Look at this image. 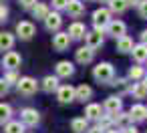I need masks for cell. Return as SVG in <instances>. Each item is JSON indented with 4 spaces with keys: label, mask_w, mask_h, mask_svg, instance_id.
<instances>
[{
    "label": "cell",
    "mask_w": 147,
    "mask_h": 133,
    "mask_svg": "<svg viewBox=\"0 0 147 133\" xmlns=\"http://www.w3.org/2000/svg\"><path fill=\"white\" fill-rule=\"evenodd\" d=\"M109 22H111V10L109 8H97L93 12V24L97 30H103Z\"/></svg>",
    "instance_id": "6da1fadb"
},
{
    "label": "cell",
    "mask_w": 147,
    "mask_h": 133,
    "mask_svg": "<svg viewBox=\"0 0 147 133\" xmlns=\"http://www.w3.org/2000/svg\"><path fill=\"white\" fill-rule=\"evenodd\" d=\"M113 67L109 65V63H99L97 67H95V71H93V77L99 81V83H107V81H111L113 79Z\"/></svg>",
    "instance_id": "7a4b0ae2"
},
{
    "label": "cell",
    "mask_w": 147,
    "mask_h": 133,
    "mask_svg": "<svg viewBox=\"0 0 147 133\" xmlns=\"http://www.w3.org/2000/svg\"><path fill=\"white\" fill-rule=\"evenodd\" d=\"M16 87H18V91H20L22 95H32V93L38 89V83H36L32 77H22V79H18Z\"/></svg>",
    "instance_id": "3957f363"
},
{
    "label": "cell",
    "mask_w": 147,
    "mask_h": 133,
    "mask_svg": "<svg viewBox=\"0 0 147 133\" xmlns=\"http://www.w3.org/2000/svg\"><path fill=\"white\" fill-rule=\"evenodd\" d=\"M16 34H18L22 41L32 38V36H34V24H32V22H28V20L18 22V24H16Z\"/></svg>",
    "instance_id": "277c9868"
},
{
    "label": "cell",
    "mask_w": 147,
    "mask_h": 133,
    "mask_svg": "<svg viewBox=\"0 0 147 133\" xmlns=\"http://www.w3.org/2000/svg\"><path fill=\"white\" fill-rule=\"evenodd\" d=\"M20 63H22V59H20V55H18V53H14V51H8V53L4 55V59H2V65H4L8 71L18 69V67H20Z\"/></svg>",
    "instance_id": "5b68a950"
},
{
    "label": "cell",
    "mask_w": 147,
    "mask_h": 133,
    "mask_svg": "<svg viewBox=\"0 0 147 133\" xmlns=\"http://www.w3.org/2000/svg\"><path fill=\"white\" fill-rule=\"evenodd\" d=\"M20 119H22V125H28V127H32V125H36L38 123V111L36 109H30V107H26V109H22V113H20Z\"/></svg>",
    "instance_id": "8992f818"
},
{
    "label": "cell",
    "mask_w": 147,
    "mask_h": 133,
    "mask_svg": "<svg viewBox=\"0 0 147 133\" xmlns=\"http://www.w3.org/2000/svg\"><path fill=\"white\" fill-rule=\"evenodd\" d=\"M57 97H59L61 103H71V101H75V87H71V85L59 87V89H57Z\"/></svg>",
    "instance_id": "52a82bcc"
},
{
    "label": "cell",
    "mask_w": 147,
    "mask_h": 133,
    "mask_svg": "<svg viewBox=\"0 0 147 133\" xmlns=\"http://www.w3.org/2000/svg\"><path fill=\"white\" fill-rule=\"evenodd\" d=\"M107 30H109V34H111V36L121 38V36L125 34L127 26H125V22H123V20H111V22L107 24Z\"/></svg>",
    "instance_id": "ba28073f"
},
{
    "label": "cell",
    "mask_w": 147,
    "mask_h": 133,
    "mask_svg": "<svg viewBox=\"0 0 147 133\" xmlns=\"http://www.w3.org/2000/svg\"><path fill=\"white\" fill-rule=\"evenodd\" d=\"M69 45H71V36H69V32H59V34H55V38H53V47H55L57 51H67Z\"/></svg>",
    "instance_id": "9c48e42d"
},
{
    "label": "cell",
    "mask_w": 147,
    "mask_h": 133,
    "mask_svg": "<svg viewBox=\"0 0 147 133\" xmlns=\"http://www.w3.org/2000/svg\"><path fill=\"white\" fill-rule=\"evenodd\" d=\"M85 38H87V47L95 51L97 47H101V45H103V30H95V32H87V34H85Z\"/></svg>",
    "instance_id": "30bf717a"
},
{
    "label": "cell",
    "mask_w": 147,
    "mask_h": 133,
    "mask_svg": "<svg viewBox=\"0 0 147 133\" xmlns=\"http://www.w3.org/2000/svg\"><path fill=\"white\" fill-rule=\"evenodd\" d=\"M45 24H47V28L49 30H59L61 28V24H63V18H61V14L59 12H49L47 14V18H45Z\"/></svg>",
    "instance_id": "8fae6325"
},
{
    "label": "cell",
    "mask_w": 147,
    "mask_h": 133,
    "mask_svg": "<svg viewBox=\"0 0 147 133\" xmlns=\"http://www.w3.org/2000/svg\"><path fill=\"white\" fill-rule=\"evenodd\" d=\"M67 12L77 18V16H81L85 12V4L81 2V0H69V2H67Z\"/></svg>",
    "instance_id": "7c38bea8"
},
{
    "label": "cell",
    "mask_w": 147,
    "mask_h": 133,
    "mask_svg": "<svg viewBox=\"0 0 147 133\" xmlns=\"http://www.w3.org/2000/svg\"><path fill=\"white\" fill-rule=\"evenodd\" d=\"M109 115H115V113H119L121 111V99L119 97H107V101H105V107H103Z\"/></svg>",
    "instance_id": "4fadbf2b"
},
{
    "label": "cell",
    "mask_w": 147,
    "mask_h": 133,
    "mask_svg": "<svg viewBox=\"0 0 147 133\" xmlns=\"http://www.w3.org/2000/svg\"><path fill=\"white\" fill-rule=\"evenodd\" d=\"M131 93H133L135 99H145V97H147V77H145L143 81L135 83L133 89H131Z\"/></svg>",
    "instance_id": "5bb4252c"
},
{
    "label": "cell",
    "mask_w": 147,
    "mask_h": 133,
    "mask_svg": "<svg viewBox=\"0 0 147 133\" xmlns=\"http://www.w3.org/2000/svg\"><path fill=\"white\" fill-rule=\"evenodd\" d=\"M91 61H93V49H89V47H81V49L77 51V63L87 65V63H91Z\"/></svg>",
    "instance_id": "9a60e30c"
},
{
    "label": "cell",
    "mask_w": 147,
    "mask_h": 133,
    "mask_svg": "<svg viewBox=\"0 0 147 133\" xmlns=\"http://www.w3.org/2000/svg\"><path fill=\"white\" fill-rule=\"evenodd\" d=\"M73 73H75L73 63H69V61H61V63L57 65V77H71Z\"/></svg>",
    "instance_id": "2e32d148"
},
{
    "label": "cell",
    "mask_w": 147,
    "mask_h": 133,
    "mask_svg": "<svg viewBox=\"0 0 147 133\" xmlns=\"http://www.w3.org/2000/svg\"><path fill=\"white\" fill-rule=\"evenodd\" d=\"M93 97V89L89 87V85H79L77 89H75V99H79V101H89Z\"/></svg>",
    "instance_id": "e0dca14e"
},
{
    "label": "cell",
    "mask_w": 147,
    "mask_h": 133,
    "mask_svg": "<svg viewBox=\"0 0 147 133\" xmlns=\"http://www.w3.org/2000/svg\"><path fill=\"white\" fill-rule=\"evenodd\" d=\"M145 117H147V113H145V107H143V105L137 103V105H133V107L129 109V119H131V121H143Z\"/></svg>",
    "instance_id": "ac0fdd59"
},
{
    "label": "cell",
    "mask_w": 147,
    "mask_h": 133,
    "mask_svg": "<svg viewBox=\"0 0 147 133\" xmlns=\"http://www.w3.org/2000/svg\"><path fill=\"white\" fill-rule=\"evenodd\" d=\"M133 47H135V45H133V41H131L127 34H123L121 38H117V51H119V53H131Z\"/></svg>",
    "instance_id": "d6986e66"
},
{
    "label": "cell",
    "mask_w": 147,
    "mask_h": 133,
    "mask_svg": "<svg viewBox=\"0 0 147 133\" xmlns=\"http://www.w3.org/2000/svg\"><path fill=\"white\" fill-rule=\"evenodd\" d=\"M101 115H103V109H101V105H95V103L87 105V109H85V119H93V121H97Z\"/></svg>",
    "instance_id": "ffe728a7"
},
{
    "label": "cell",
    "mask_w": 147,
    "mask_h": 133,
    "mask_svg": "<svg viewBox=\"0 0 147 133\" xmlns=\"http://www.w3.org/2000/svg\"><path fill=\"white\" fill-rule=\"evenodd\" d=\"M89 119H85V117H75L73 121H71V129L75 131V133H85L87 129H89V123H87Z\"/></svg>",
    "instance_id": "44dd1931"
},
{
    "label": "cell",
    "mask_w": 147,
    "mask_h": 133,
    "mask_svg": "<svg viewBox=\"0 0 147 133\" xmlns=\"http://www.w3.org/2000/svg\"><path fill=\"white\" fill-rule=\"evenodd\" d=\"M14 47V34L0 32V51H10Z\"/></svg>",
    "instance_id": "7402d4cb"
},
{
    "label": "cell",
    "mask_w": 147,
    "mask_h": 133,
    "mask_svg": "<svg viewBox=\"0 0 147 133\" xmlns=\"http://www.w3.org/2000/svg\"><path fill=\"white\" fill-rule=\"evenodd\" d=\"M85 34H87L85 24H81V22H73V24L69 26V36H71V38H83Z\"/></svg>",
    "instance_id": "603a6c76"
},
{
    "label": "cell",
    "mask_w": 147,
    "mask_h": 133,
    "mask_svg": "<svg viewBox=\"0 0 147 133\" xmlns=\"http://www.w3.org/2000/svg\"><path fill=\"white\" fill-rule=\"evenodd\" d=\"M42 89H45L47 93L57 91V89H59V77H53V75L45 77V79H42Z\"/></svg>",
    "instance_id": "cb8c5ba5"
},
{
    "label": "cell",
    "mask_w": 147,
    "mask_h": 133,
    "mask_svg": "<svg viewBox=\"0 0 147 133\" xmlns=\"http://www.w3.org/2000/svg\"><path fill=\"white\" fill-rule=\"evenodd\" d=\"M133 59L137 61V63H143V61H147V45H137V47H133Z\"/></svg>",
    "instance_id": "d4e9b609"
},
{
    "label": "cell",
    "mask_w": 147,
    "mask_h": 133,
    "mask_svg": "<svg viewBox=\"0 0 147 133\" xmlns=\"http://www.w3.org/2000/svg\"><path fill=\"white\" fill-rule=\"evenodd\" d=\"M32 14H34V18L45 20V18H47V14H49V6H47V4H42V2H36V4L32 6Z\"/></svg>",
    "instance_id": "484cf974"
},
{
    "label": "cell",
    "mask_w": 147,
    "mask_h": 133,
    "mask_svg": "<svg viewBox=\"0 0 147 133\" xmlns=\"http://www.w3.org/2000/svg\"><path fill=\"white\" fill-rule=\"evenodd\" d=\"M109 8H111V12L121 14V12L127 10V0H111V2H109Z\"/></svg>",
    "instance_id": "4316f807"
},
{
    "label": "cell",
    "mask_w": 147,
    "mask_h": 133,
    "mask_svg": "<svg viewBox=\"0 0 147 133\" xmlns=\"http://www.w3.org/2000/svg\"><path fill=\"white\" fill-rule=\"evenodd\" d=\"M6 133H24V125L20 121H8L6 127H4Z\"/></svg>",
    "instance_id": "83f0119b"
},
{
    "label": "cell",
    "mask_w": 147,
    "mask_h": 133,
    "mask_svg": "<svg viewBox=\"0 0 147 133\" xmlns=\"http://www.w3.org/2000/svg\"><path fill=\"white\" fill-rule=\"evenodd\" d=\"M10 115H12L10 105H6V103H0V123H8V121H10Z\"/></svg>",
    "instance_id": "f1b7e54d"
},
{
    "label": "cell",
    "mask_w": 147,
    "mask_h": 133,
    "mask_svg": "<svg viewBox=\"0 0 147 133\" xmlns=\"http://www.w3.org/2000/svg\"><path fill=\"white\" fill-rule=\"evenodd\" d=\"M129 121H131V119H129V115H125V113H121V111L113 115V123H115V125H121V127H125Z\"/></svg>",
    "instance_id": "f546056e"
},
{
    "label": "cell",
    "mask_w": 147,
    "mask_h": 133,
    "mask_svg": "<svg viewBox=\"0 0 147 133\" xmlns=\"http://www.w3.org/2000/svg\"><path fill=\"white\" fill-rule=\"evenodd\" d=\"M143 67H131L129 69V79H133V81H139L141 77H143Z\"/></svg>",
    "instance_id": "4dcf8cb0"
},
{
    "label": "cell",
    "mask_w": 147,
    "mask_h": 133,
    "mask_svg": "<svg viewBox=\"0 0 147 133\" xmlns=\"http://www.w3.org/2000/svg\"><path fill=\"white\" fill-rule=\"evenodd\" d=\"M137 6H139V16L141 18H147V0H141Z\"/></svg>",
    "instance_id": "1f68e13d"
},
{
    "label": "cell",
    "mask_w": 147,
    "mask_h": 133,
    "mask_svg": "<svg viewBox=\"0 0 147 133\" xmlns=\"http://www.w3.org/2000/svg\"><path fill=\"white\" fill-rule=\"evenodd\" d=\"M4 81H6L8 85H10V83H18V75H16L14 71H8L6 77H4Z\"/></svg>",
    "instance_id": "d6a6232c"
},
{
    "label": "cell",
    "mask_w": 147,
    "mask_h": 133,
    "mask_svg": "<svg viewBox=\"0 0 147 133\" xmlns=\"http://www.w3.org/2000/svg\"><path fill=\"white\" fill-rule=\"evenodd\" d=\"M6 93H8V83L4 79H0V97H4Z\"/></svg>",
    "instance_id": "836d02e7"
},
{
    "label": "cell",
    "mask_w": 147,
    "mask_h": 133,
    "mask_svg": "<svg viewBox=\"0 0 147 133\" xmlns=\"http://www.w3.org/2000/svg\"><path fill=\"white\" fill-rule=\"evenodd\" d=\"M67 2H69V0H53V6L61 10V8H67Z\"/></svg>",
    "instance_id": "e575fe53"
},
{
    "label": "cell",
    "mask_w": 147,
    "mask_h": 133,
    "mask_svg": "<svg viewBox=\"0 0 147 133\" xmlns=\"http://www.w3.org/2000/svg\"><path fill=\"white\" fill-rule=\"evenodd\" d=\"M6 16H8V8L4 4H0V20H6Z\"/></svg>",
    "instance_id": "d590c367"
},
{
    "label": "cell",
    "mask_w": 147,
    "mask_h": 133,
    "mask_svg": "<svg viewBox=\"0 0 147 133\" xmlns=\"http://www.w3.org/2000/svg\"><path fill=\"white\" fill-rule=\"evenodd\" d=\"M20 4H22L24 8H32V6L36 4V0H20Z\"/></svg>",
    "instance_id": "8d00e7d4"
},
{
    "label": "cell",
    "mask_w": 147,
    "mask_h": 133,
    "mask_svg": "<svg viewBox=\"0 0 147 133\" xmlns=\"http://www.w3.org/2000/svg\"><path fill=\"white\" fill-rule=\"evenodd\" d=\"M85 133H105V131H103V129H101L99 125H95V127H91V129H87Z\"/></svg>",
    "instance_id": "74e56055"
},
{
    "label": "cell",
    "mask_w": 147,
    "mask_h": 133,
    "mask_svg": "<svg viewBox=\"0 0 147 133\" xmlns=\"http://www.w3.org/2000/svg\"><path fill=\"white\" fill-rule=\"evenodd\" d=\"M121 133H137V129H135V127H125Z\"/></svg>",
    "instance_id": "f35d334b"
},
{
    "label": "cell",
    "mask_w": 147,
    "mask_h": 133,
    "mask_svg": "<svg viewBox=\"0 0 147 133\" xmlns=\"http://www.w3.org/2000/svg\"><path fill=\"white\" fill-rule=\"evenodd\" d=\"M141 0H127V6H137Z\"/></svg>",
    "instance_id": "ab89813d"
},
{
    "label": "cell",
    "mask_w": 147,
    "mask_h": 133,
    "mask_svg": "<svg viewBox=\"0 0 147 133\" xmlns=\"http://www.w3.org/2000/svg\"><path fill=\"white\" fill-rule=\"evenodd\" d=\"M141 41H143V45H147V30L141 32Z\"/></svg>",
    "instance_id": "60d3db41"
},
{
    "label": "cell",
    "mask_w": 147,
    "mask_h": 133,
    "mask_svg": "<svg viewBox=\"0 0 147 133\" xmlns=\"http://www.w3.org/2000/svg\"><path fill=\"white\" fill-rule=\"evenodd\" d=\"M107 133H119V131H115V129H111V131H107Z\"/></svg>",
    "instance_id": "b9f144b4"
},
{
    "label": "cell",
    "mask_w": 147,
    "mask_h": 133,
    "mask_svg": "<svg viewBox=\"0 0 147 133\" xmlns=\"http://www.w3.org/2000/svg\"><path fill=\"white\" fill-rule=\"evenodd\" d=\"M101 2H111V0H101Z\"/></svg>",
    "instance_id": "7bdbcfd3"
},
{
    "label": "cell",
    "mask_w": 147,
    "mask_h": 133,
    "mask_svg": "<svg viewBox=\"0 0 147 133\" xmlns=\"http://www.w3.org/2000/svg\"><path fill=\"white\" fill-rule=\"evenodd\" d=\"M145 113H147V107H145Z\"/></svg>",
    "instance_id": "ee69618b"
}]
</instances>
